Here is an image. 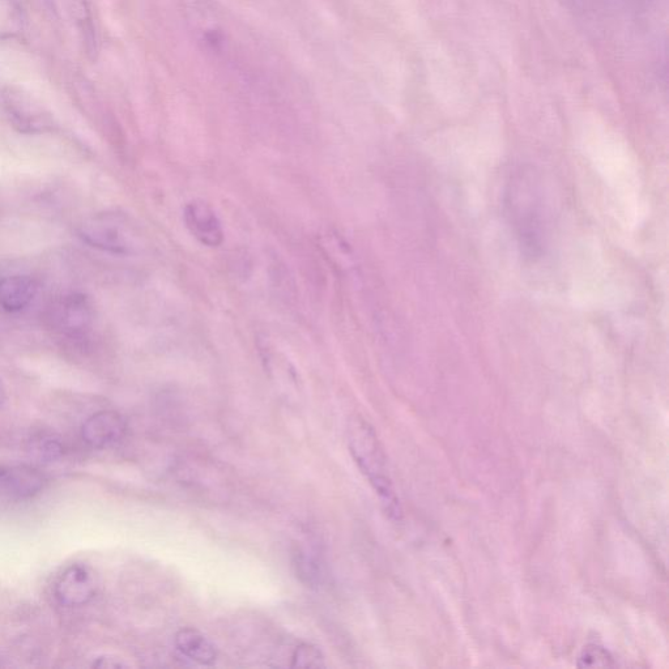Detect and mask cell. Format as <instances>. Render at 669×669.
<instances>
[{
    "label": "cell",
    "mask_w": 669,
    "mask_h": 669,
    "mask_svg": "<svg viewBox=\"0 0 669 669\" xmlns=\"http://www.w3.org/2000/svg\"><path fill=\"white\" fill-rule=\"evenodd\" d=\"M348 446L360 471L376 490L385 513L394 521H399L402 507L387 470L381 442L372 425L362 419L353 420L348 426Z\"/></svg>",
    "instance_id": "obj_1"
},
{
    "label": "cell",
    "mask_w": 669,
    "mask_h": 669,
    "mask_svg": "<svg viewBox=\"0 0 669 669\" xmlns=\"http://www.w3.org/2000/svg\"><path fill=\"white\" fill-rule=\"evenodd\" d=\"M79 236L95 249L117 255H129L136 249V236L126 217L101 213L80 225Z\"/></svg>",
    "instance_id": "obj_2"
},
{
    "label": "cell",
    "mask_w": 669,
    "mask_h": 669,
    "mask_svg": "<svg viewBox=\"0 0 669 669\" xmlns=\"http://www.w3.org/2000/svg\"><path fill=\"white\" fill-rule=\"evenodd\" d=\"M4 112L12 126L23 134H42L54 129L51 114L29 93L17 87L0 91Z\"/></svg>",
    "instance_id": "obj_3"
},
{
    "label": "cell",
    "mask_w": 669,
    "mask_h": 669,
    "mask_svg": "<svg viewBox=\"0 0 669 669\" xmlns=\"http://www.w3.org/2000/svg\"><path fill=\"white\" fill-rule=\"evenodd\" d=\"M98 578L89 566L71 565L55 583V598L65 607H82L97 595Z\"/></svg>",
    "instance_id": "obj_4"
},
{
    "label": "cell",
    "mask_w": 669,
    "mask_h": 669,
    "mask_svg": "<svg viewBox=\"0 0 669 669\" xmlns=\"http://www.w3.org/2000/svg\"><path fill=\"white\" fill-rule=\"evenodd\" d=\"M185 224L190 233L208 247H219L224 242V229L216 212L207 203L195 200L185 207Z\"/></svg>",
    "instance_id": "obj_5"
},
{
    "label": "cell",
    "mask_w": 669,
    "mask_h": 669,
    "mask_svg": "<svg viewBox=\"0 0 669 669\" xmlns=\"http://www.w3.org/2000/svg\"><path fill=\"white\" fill-rule=\"evenodd\" d=\"M125 432L126 421L118 412L101 411L85 421L82 438L93 449H105L121 440Z\"/></svg>",
    "instance_id": "obj_6"
},
{
    "label": "cell",
    "mask_w": 669,
    "mask_h": 669,
    "mask_svg": "<svg viewBox=\"0 0 669 669\" xmlns=\"http://www.w3.org/2000/svg\"><path fill=\"white\" fill-rule=\"evenodd\" d=\"M37 289L36 281L29 276L15 275L0 280V308L7 313H19L31 304Z\"/></svg>",
    "instance_id": "obj_7"
},
{
    "label": "cell",
    "mask_w": 669,
    "mask_h": 669,
    "mask_svg": "<svg viewBox=\"0 0 669 669\" xmlns=\"http://www.w3.org/2000/svg\"><path fill=\"white\" fill-rule=\"evenodd\" d=\"M177 650L185 658L202 666H212L217 659V650L210 639L203 636L199 630L193 628L181 629L174 637Z\"/></svg>",
    "instance_id": "obj_8"
},
{
    "label": "cell",
    "mask_w": 669,
    "mask_h": 669,
    "mask_svg": "<svg viewBox=\"0 0 669 669\" xmlns=\"http://www.w3.org/2000/svg\"><path fill=\"white\" fill-rule=\"evenodd\" d=\"M0 484L7 493L17 498H28L44 489V476L28 467L4 470L0 476Z\"/></svg>",
    "instance_id": "obj_9"
},
{
    "label": "cell",
    "mask_w": 669,
    "mask_h": 669,
    "mask_svg": "<svg viewBox=\"0 0 669 669\" xmlns=\"http://www.w3.org/2000/svg\"><path fill=\"white\" fill-rule=\"evenodd\" d=\"M59 319L65 331L70 334L87 330L93 321L91 301L84 294H71L63 300Z\"/></svg>",
    "instance_id": "obj_10"
},
{
    "label": "cell",
    "mask_w": 669,
    "mask_h": 669,
    "mask_svg": "<svg viewBox=\"0 0 669 669\" xmlns=\"http://www.w3.org/2000/svg\"><path fill=\"white\" fill-rule=\"evenodd\" d=\"M24 14L14 0H0V40L19 36L24 29Z\"/></svg>",
    "instance_id": "obj_11"
},
{
    "label": "cell",
    "mask_w": 669,
    "mask_h": 669,
    "mask_svg": "<svg viewBox=\"0 0 669 669\" xmlns=\"http://www.w3.org/2000/svg\"><path fill=\"white\" fill-rule=\"evenodd\" d=\"M325 658L317 647L302 643L292 655V667L294 668H323Z\"/></svg>",
    "instance_id": "obj_12"
},
{
    "label": "cell",
    "mask_w": 669,
    "mask_h": 669,
    "mask_svg": "<svg viewBox=\"0 0 669 669\" xmlns=\"http://www.w3.org/2000/svg\"><path fill=\"white\" fill-rule=\"evenodd\" d=\"M613 666V658L609 651L604 647L598 645H590L585 647L579 656L578 667H611Z\"/></svg>",
    "instance_id": "obj_13"
},
{
    "label": "cell",
    "mask_w": 669,
    "mask_h": 669,
    "mask_svg": "<svg viewBox=\"0 0 669 669\" xmlns=\"http://www.w3.org/2000/svg\"><path fill=\"white\" fill-rule=\"evenodd\" d=\"M570 2L583 10H596V8L607 6L612 0H570Z\"/></svg>",
    "instance_id": "obj_14"
},
{
    "label": "cell",
    "mask_w": 669,
    "mask_h": 669,
    "mask_svg": "<svg viewBox=\"0 0 669 669\" xmlns=\"http://www.w3.org/2000/svg\"><path fill=\"white\" fill-rule=\"evenodd\" d=\"M4 399H6V392H4L2 382H0V408H2Z\"/></svg>",
    "instance_id": "obj_15"
}]
</instances>
